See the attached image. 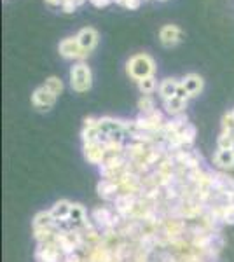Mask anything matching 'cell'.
I'll return each mask as SVG.
<instances>
[{
    "instance_id": "8fae6325",
    "label": "cell",
    "mask_w": 234,
    "mask_h": 262,
    "mask_svg": "<svg viewBox=\"0 0 234 262\" xmlns=\"http://www.w3.org/2000/svg\"><path fill=\"white\" fill-rule=\"evenodd\" d=\"M138 84H140V91H142L143 95H148V93L154 91L156 79L154 77H148V79H145V81H142V82H138Z\"/></svg>"
},
{
    "instance_id": "5b68a950",
    "label": "cell",
    "mask_w": 234,
    "mask_h": 262,
    "mask_svg": "<svg viewBox=\"0 0 234 262\" xmlns=\"http://www.w3.org/2000/svg\"><path fill=\"white\" fill-rule=\"evenodd\" d=\"M75 39H77L80 49L89 54L93 49L96 48L98 39H100V37H98V32L93 27H86V28H82V30H79V33L75 35Z\"/></svg>"
},
{
    "instance_id": "8992f818",
    "label": "cell",
    "mask_w": 234,
    "mask_h": 262,
    "mask_svg": "<svg viewBox=\"0 0 234 262\" xmlns=\"http://www.w3.org/2000/svg\"><path fill=\"white\" fill-rule=\"evenodd\" d=\"M32 100H33V105H35V107L49 108V107H53L54 100H56V95H54V93L44 84V86H40L39 90H35V93H33V96H32Z\"/></svg>"
},
{
    "instance_id": "52a82bcc",
    "label": "cell",
    "mask_w": 234,
    "mask_h": 262,
    "mask_svg": "<svg viewBox=\"0 0 234 262\" xmlns=\"http://www.w3.org/2000/svg\"><path fill=\"white\" fill-rule=\"evenodd\" d=\"M178 86H180V82H178L177 79H164V81L159 84V95H161V98H163V101L175 98Z\"/></svg>"
},
{
    "instance_id": "7a4b0ae2",
    "label": "cell",
    "mask_w": 234,
    "mask_h": 262,
    "mask_svg": "<svg viewBox=\"0 0 234 262\" xmlns=\"http://www.w3.org/2000/svg\"><path fill=\"white\" fill-rule=\"evenodd\" d=\"M91 70L86 63L79 61L77 65H74L70 69V84L75 91L84 93L91 88Z\"/></svg>"
},
{
    "instance_id": "7c38bea8",
    "label": "cell",
    "mask_w": 234,
    "mask_h": 262,
    "mask_svg": "<svg viewBox=\"0 0 234 262\" xmlns=\"http://www.w3.org/2000/svg\"><path fill=\"white\" fill-rule=\"evenodd\" d=\"M89 2H91L95 7H98V9H101V7H107V6H110V4H112L114 0H89Z\"/></svg>"
},
{
    "instance_id": "3957f363",
    "label": "cell",
    "mask_w": 234,
    "mask_h": 262,
    "mask_svg": "<svg viewBox=\"0 0 234 262\" xmlns=\"http://www.w3.org/2000/svg\"><path fill=\"white\" fill-rule=\"evenodd\" d=\"M58 49H59V54H61L63 58H67V60H84V58L88 56V53H84V51L80 49L75 37H67V39H63L59 42Z\"/></svg>"
},
{
    "instance_id": "4fadbf2b",
    "label": "cell",
    "mask_w": 234,
    "mask_h": 262,
    "mask_svg": "<svg viewBox=\"0 0 234 262\" xmlns=\"http://www.w3.org/2000/svg\"><path fill=\"white\" fill-rule=\"evenodd\" d=\"M49 6H54V7H61L63 6V0H46Z\"/></svg>"
},
{
    "instance_id": "ba28073f",
    "label": "cell",
    "mask_w": 234,
    "mask_h": 262,
    "mask_svg": "<svg viewBox=\"0 0 234 262\" xmlns=\"http://www.w3.org/2000/svg\"><path fill=\"white\" fill-rule=\"evenodd\" d=\"M182 86L185 88L187 93H189V96H196L199 91L203 90V81H201V77L199 75H196V74H189L187 77L182 81Z\"/></svg>"
},
{
    "instance_id": "277c9868",
    "label": "cell",
    "mask_w": 234,
    "mask_h": 262,
    "mask_svg": "<svg viewBox=\"0 0 234 262\" xmlns=\"http://www.w3.org/2000/svg\"><path fill=\"white\" fill-rule=\"evenodd\" d=\"M182 37H184V32H182L177 25H164L159 30V40L164 48H173V46H177L178 42L182 40Z\"/></svg>"
},
{
    "instance_id": "30bf717a",
    "label": "cell",
    "mask_w": 234,
    "mask_h": 262,
    "mask_svg": "<svg viewBox=\"0 0 234 262\" xmlns=\"http://www.w3.org/2000/svg\"><path fill=\"white\" fill-rule=\"evenodd\" d=\"M46 86H48L49 90L53 91V93H54V95H56V96L59 95V93L63 91V82L59 81L58 77H49L48 81H46Z\"/></svg>"
},
{
    "instance_id": "9c48e42d",
    "label": "cell",
    "mask_w": 234,
    "mask_h": 262,
    "mask_svg": "<svg viewBox=\"0 0 234 262\" xmlns=\"http://www.w3.org/2000/svg\"><path fill=\"white\" fill-rule=\"evenodd\" d=\"M185 105H187V100H182V98H178V96H175V98L166 100V101H164V107H166V111H168L169 114H178V112H182V111L185 108Z\"/></svg>"
},
{
    "instance_id": "6da1fadb",
    "label": "cell",
    "mask_w": 234,
    "mask_h": 262,
    "mask_svg": "<svg viewBox=\"0 0 234 262\" xmlns=\"http://www.w3.org/2000/svg\"><path fill=\"white\" fill-rule=\"evenodd\" d=\"M126 70L130 74L131 79L142 82L148 77H154V70H156V63L148 54H135L126 65Z\"/></svg>"
}]
</instances>
